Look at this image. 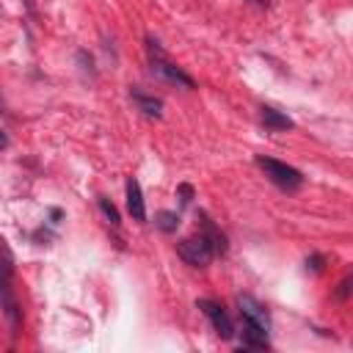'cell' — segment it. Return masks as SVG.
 I'll list each match as a JSON object with an SVG mask.
<instances>
[{
  "label": "cell",
  "instance_id": "obj_16",
  "mask_svg": "<svg viewBox=\"0 0 353 353\" xmlns=\"http://www.w3.org/2000/svg\"><path fill=\"white\" fill-rule=\"evenodd\" d=\"M179 196H182V204H188V201H190V188L182 185V188H179Z\"/></svg>",
  "mask_w": 353,
  "mask_h": 353
},
{
  "label": "cell",
  "instance_id": "obj_13",
  "mask_svg": "<svg viewBox=\"0 0 353 353\" xmlns=\"http://www.w3.org/2000/svg\"><path fill=\"white\" fill-rule=\"evenodd\" d=\"M11 270H14V256H11V248L6 245V240L0 237V273L11 276Z\"/></svg>",
  "mask_w": 353,
  "mask_h": 353
},
{
  "label": "cell",
  "instance_id": "obj_20",
  "mask_svg": "<svg viewBox=\"0 0 353 353\" xmlns=\"http://www.w3.org/2000/svg\"><path fill=\"white\" fill-rule=\"evenodd\" d=\"M0 108H3V102H0Z\"/></svg>",
  "mask_w": 353,
  "mask_h": 353
},
{
  "label": "cell",
  "instance_id": "obj_2",
  "mask_svg": "<svg viewBox=\"0 0 353 353\" xmlns=\"http://www.w3.org/2000/svg\"><path fill=\"white\" fill-rule=\"evenodd\" d=\"M256 165H259V168L265 171V176H268L273 185H279L281 190H298V188L303 185L301 171H298V168H292V165H287V163H281V160H273V157L256 154Z\"/></svg>",
  "mask_w": 353,
  "mask_h": 353
},
{
  "label": "cell",
  "instance_id": "obj_5",
  "mask_svg": "<svg viewBox=\"0 0 353 353\" xmlns=\"http://www.w3.org/2000/svg\"><path fill=\"white\" fill-rule=\"evenodd\" d=\"M237 306H240L243 320H248V323H254V325L270 331V312H268L254 295H237Z\"/></svg>",
  "mask_w": 353,
  "mask_h": 353
},
{
  "label": "cell",
  "instance_id": "obj_6",
  "mask_svg": "<svg viewBox=\"0 0 353 353\" xmlns=\"http://www.w3.org/2000/svg\"><path fill=\"white\" fill-rule=\"evenodd\" d=\"M0 306H3L8 323H11L14 334H17V328H19V323H22V314H19V303H17V298H14L11 287H8V276H6V273H0Z\"/></svg>",
  "mask_w": 353,
  "mask_h": 353
},
{
  "label": "cell",
  "instance_id": "obj_15",
  "mask_svg": "<svg viewBox=\"0 0 353 353\" xmlns=\"http://www.w3.org/2000/svg\"><path fill=\"white\" fill-rule=\"evenodd\" d=\"M306 262H312V270H314V273L323 270V256H312V259H306Z\"/></svg>",
  "mask_w": 353,
  "mask_h": 353
},
{
  "label": "cell",
  "instance_id": "obj_11",
  "mask_svg": "<svg viewBox=\"0 0 353 353\" xmlns=\"http://www.w3.org/2000/svg\"><path fill=\"white\" fill-rule=\"evenodd\" d=\"M201 234L207 237V243L212 245L215 254H226V234H223V232H221L204 212H201Z\"/></svg>",
  "mask_w": 353,
  "mask_h": 353
},
{
  "label": "cell",
  "instance_id": "obj_1",
  "mask_svg": "<svg viewBox=\"0 0 353 353\" xmlns=\"http://www.w3.org/2000/svg\"><path fill=\"white\" fill-rule=\"evenodd\" d=\"M149 63H152V72H154L160 80H165V83H174V85H182V88H193V85H196L193 77L185 74L176 63H171V61L165 58V52L157 47V41H152V39H149Z\"/></svg>",
  "mask_w": 353,
  "mask_h": 353
},
{
  "label": "cell",
  "instance_id": "obj_8",
  "mask_svg": "<svg viewBox=\"0 0 353 353\" xmlns=\"http://www.w3.org/2000/svg\"><path fill=\"white\" fill-rule=\"evenodd\" d=\"M259 121L268 127V130H292V119L290 116H284L281 110H276V108H270V105H262L259 108Z\"/></svg>",
  "mask_w": 353,
  "mask_h": 353
},
{
  "label": "cell",
  "instance_id": "obj_18",
  "mask_svg": "<svg viewBox=\"0 0 353 353\" xmlns=\"http://www.w3.org/2000/svg\"><path fill=\"white\" fill-rule=\"evenodd\" d=\"M8 146V135L6 132H0V149H6Z\"/></svg>",
  "mask_w": 353,
  "mask_h": 353
},
{
  "label": "cell",
  "instance_id": "obj_7",
  "mask_svg": "<svg viewBox=\"0 0 353 353\" xmlns=\"http://www.w3.org/2000/svg\"><path fill=\"white\" fill-rule=\"evenodd\" d=\"M127 210H130V215L138 221V223H143L146 221V201H143V193H141V185H138V179H127Z\"/></svg>",
  "mask_w": 353,
  "mask_h": 353
},
{
  "label": "cell",
  "instance_id": "obj_10",
  "mask_svg": "<svg viewBox=\"0 0 353 353\" xmlns=\"http://www.w3.org/2000/svg\"><path fill=\"white\" fill-rule=\"evenodd\" d=\"M130 97H132V102L138 105L141 113H146V116H152V119H160V113H163V102H160L157 97H149V94H143L141 88H132Z\"/></svg>",
  "mask_w": 353,
  "mask_h": 353
},
{
  "label": "cell",
  "instance_id": "obj_14",
  "mask_svg": "<svg viewBox=\"0 0 353 353\" xmlns=\"http://www.w3.org/2000/svg\"><path fill=\"white\" fill-rule=\"evenodd\" d=\"M99 210H102V215H105V218H108L113 226H119V223H121V218H119V210H116V207H113V201H108L105 196L99 199Z\"/></svg>",
  "mask_w": 353,
  "mask_h": 353
},
{
  "label": "cell",
  "instance_id": "obj_3",
  "mask_svg": "<svg viewBox=\"0 0 353 353\" xmlns=\"http://www.w3.org/2000/svg\"><path fill=\"white\" fill-rule=\"evenodd\" d=\"M176 254H179L188 265H193V268H207V265L212 262V256H215L212 245L207 243V237H204L201 232L193 234V237L179 240V243H176Z\"/></svg>",
  "mask_w": 353,
  "mask_h": 353
},
{
  "label": "cell",
  "instance_id": "obj_12",
  "mask_svg": "<svg viewBox=\"0 0 353 353\" xmlns=\"http://www.w3.org/2000/svg\"><path fill=\"white\" fill-rule=\"evenodd\" d=\"M154 223H157L165 234H171V232H176V229H179V215H176V212H171V210H160Z\"/></svg>",
  "mask_w": 353,
  "mask_h": 353
},
{
  "label": "cell",
  "instance_id": "obj_9",
  "mask_svg": "<svg viewBox=\"0 0 353 353\" xmlns=\"http://www.w3.org/2000/svg\"><path fill=\"white\" fill-rule=\"evenodd\" d=\"M243 347H251V350H265L268 347V331L243 320Z\"/></svg>",
  "mask_w": 353,
  "mask_h": 353
},
{
  "label": "cell",
  "instance_id": "obj_4",
  "mask_svg": "<svg viewBox=\"0 0 353 353\" xmlns=\"http://www.w3.org/2000/svg\"><path fill=\"white\" fill-rule=\"evenodd\" d=\"M196 306L204 312V317L212 323V328H215V334H218L221 339H232V336H234V325H232L229 314L223 312V306H221L218 301H212V298H199Z\"/></svg>",
  "mask_w": 353,
  "mask_h": 353
},
{
  "label": "cell",
  "instance_id": "obj_19",
  "mask_svg": "<svg viewBox=\"0 0 353 353\" xmlns=\"http://www.w3.org/2000/svg\"><path fill=\"white\" fill-rule=\"evenodd\" d=\"M254 3H259V6H265V3H268V0H254Z\"/></svg>",
  "mask_w": 353,
  "mask_h": 353
},
{
  "label": "cell",
  "instance_id": "obj_17",
  "mask_svg": "<svg viewBox=\"0 0 353 353\" xmlns=\"http://www.w3.org/2000/svg\"><path fill=\"white\" fill-rule=\"evenodd\" d=\"M339 287H342V290H339V298H347V287H350V279H345Z\"/></svg>",
  "mask_w": 353,
  "mask_h": 353
}]
</instances>
